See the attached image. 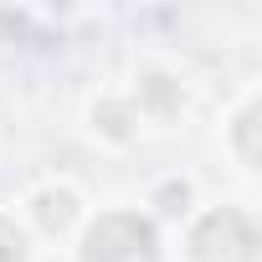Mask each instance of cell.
<instances>
[{"label": "cell", "instance_id": "cell-6", "mask_svg": "<svg viewBox=\"0 0 262 262\" xmlns=\"http://www.w3.org/2000/svg\"><path fill=\"white\" fill-rule=\"evenodd\" d=\"M0 262H26V236L16 221L0 216Z\"/></svg>", "mask_w": 262, "mask_h": 262}, {"label": "cell", "instance_id": "cell-3", "mask_svg": "<svg viewBox=\"0 0 262 262\" xmlns=\"http://www.w3.org/2000/svg\"><path fill=\"white\" fill-rule=\"evenodd\" d=\"M72 216H77V201H72L67 190H47V195H36V221H41L47 231H67Z\"/></svg>", "mask_w": 262, "mask_h": 262}, {"label": "cell", "instance_id": "cell-4", "mask_svg": "<svg viewBox=\"0 0 262 262\" xmlns=\"http://www.w3.org/2000/svg\"><path fill=\"white\" fill-rule=\"evenodd\" d=\"M257 118H262V108L252 103V108H242V118H236V149H242V160L247 165H257L262 160V149H257Z\"/></svg>", "mask_w": 262, "mask_h": 262}, {"label": "cell", "instance_id": "cell-1", "mask_svg": "<svg viewBox=\"0 0 262 262\" xmlns=\"http://www.w3.org/2000/svg\"><path fill=\"white\" fill-rule=\"evenodd\" d=\"M82 262H160V236L134 211H108L82 242Z\"/></svg>", "mask_w": 262, "mask_h": 262}, {"label": "cell", "instance_id": "cell-8", "mask_svg": "<svg viewBox=\"0 0 262 262\" xmlns=\"http://www.w3.org/2000/svg\"><path fill=\"white\" fill-rule=\"evenodd\" d=\"M185 195H190L185 185H165V211H180V206H185Z\"/></svg>", "mask_w": 262, "mask_h": 262}, {"label": "cell", "instance_id": "cell-2", "mask_svg": "<svg viewBox=\"0 0 262 262\" xmlns=\"http://www.w3.org/2000/svg\"><path fill=\"white\" fill-rule=\"evenodd\" d=\"M195 262H257V226L242 211H211L190 231Z\"/></svg>", "mask_w": 262, "mask_h": 262}, {"label": "cell", "instance_id": "cell-7", "mask_svg": "<svg viewBox=\"0 0 262 262\" xmlns=\"http://www.w3.org/2000/svg\"><path fill=\"white\" fill-rule=\"evenodd\" d=\"M144 93H149V103H155L160 113H170V108H175V88H170V77H149V88H144Z\"/></svg>", "mask_w": 262, "mask_h": 262}, {"label": "cell", "instance_id": "cell-5", "mask_svg": "<svg viewBox=\"0 0 262 262\" xmlns=\"http://www.w3.org/2000/svg\"><path fill=\"white\" fill-rule=\"evenodd\" d=\"M98 128H103V134L108 139H128V108L123 103H98Z\"/></svg>", "mask_w": 262, "mask_h": 262}]
</instances>
